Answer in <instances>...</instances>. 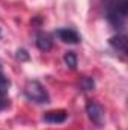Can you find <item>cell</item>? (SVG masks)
Segmentation results:
<instances>
[{
	"label": "cell",
	"mask_w": 128,
	"mask_h": 130,
	"mask_svg": "<svg viewBox=\"0 0 128 130\" xmlns=\"http://www.w3.org/2000/svg\"><path fill=\"white\" fill-rule=\"evenodd\" d=\"M128 11L127 0H105V12H107V20L119 27L125 23Z\"/></svg>",
	"instance_id": "6da1fadb"
},
{
	"label": "cell",
	"mask_w": 128,
	"mask_h": 130,
	"mask_svg": "<svg viewBox=\"0 0 128 130\" xmlns=\"http://www.w3.org/2000/svg\"><path fill=\"white\" fill-rule=\"evenodd\" d=\"M24 94L30 101L39 103V104H44V103L50 101V95H48L47 89L38 80H29L24 85Z\"/></svg>",
	"instance_id": "7a4b0ae2"
},
{
	"label": "cell",
	"mask_w": 128,
	"mask_h": 130,
	"mask_svg": "<svg viewBox=\"0 0 128 130\" xmlns=\"http://www.w3.org/2000/svg\"><path fill=\"white\" fill-rule=\"evenodd\" d=\"M86 113L89 117V120L96 124V126H101L102 121H104V107L96 103V101H89L86 104Z\"/></svg>",
	"instance_id": "3957f363"
},
{
	"label": "cell",
	"mask_w": 128,
	"mask_h": 130,
	"mask_svg": "<svg viewBox=\"0 0 128 130\" xmlns=\"http://www.w3.org/2000/svg\"><path fill=\"white\" fill-rule=\"evenodd\" d=\"M56 35L63 41V42H68V44H78L80 42V35L75 32L74 29H69V27H60L56 30Z\"/></svg>",
	"instance_id": "277c9868"
},
{
	"label": "cell",
	"mask_w": 128,
	"mask_h": 130,
	"mask_svg": "<svg viewBox=\"0 0 128 130\" xmlns=\"http://www.w3.org/2000/svg\"><path fill=\"white\" fill-rule=\"evenodd\" d=\"M68 113L65 110H50V112H45L42 120L45 123H50V124H60V123H65Z\"/></svg>",
	"instance_id": "5b68a950"
},
{
	"label": "cell",
	"mask_w": 128,
	"mask_h": 130,
	"mask_svg": "<svg viewBox=\"0 0 128 130\" xmlns=\"http://www.w3.org/2000/svg\"><path fill=\"white\" fill-rule=\"evenodd\" d=\"M36 47L42 52H47L53 47V39L48 33L45 32H39L36 35Z\"/></svg>",
	"instance_id": "8992f818"
},
{
	"label": "cell",
	"mask_w": 128,
	"mask_h": 130,
	"mask_svg": "<svg viewBox=\"0 0 128 130\" xmlns=\"http://www.w3.org/2000/svg\"><path fill=\"white\" fill-rule=\"evenodd\" d=\"M110 45H112L113 48H116L118 52L125 53V52H127V38H125L124 35L112 36V38H110Z\"/></svg>",
	"instance_id": "52a82bcc"
},
{
	"label": "cell",
	"mask_w": 128,
	"mask_h": 130,
	"mask_svg": "<svg viewBox=\"0 0 128 130\" xmlns=\"http://www.w3.org/2000/svg\"><path fill=\"white\" fill-rule=\"evenodd\" d=\"M9 85H11V82H9V79L5 76L3 68H2V65H0V97H5V95L8 94Z\"/></svg>",
	"instance_id": "ba28073f"
},
{
	"label": "cell",
	"mask_w": 128,
	"mask_h": 130,
	"mask_svg": "<svg viewBox=\"0 0 128 130\" xmlns=\"http://www.w3.org/2000/svg\"><path fill=\"white\" fill-rule=\"evenodd\" d=\"M63 61L71 70H75L77 68V55L74 52H66L65 56H63Z\"/></svg>",
	"instance_id": "9c48e42d"
},
{
	"label": "cell",
	"mask_w": 128,
	"mask_h": 130,
	"mask_svg": "<svg viewBox=\"0 0 128 130\" xmlns=\"http://www.w3.org/2000/svg\"><path fill=\"white\" fill-rule=\"evenodd\" d=\"M81 86H83L84 91H91V89H94L95 83H94V80L91 77H83L81 79Z\"/></svg>",
	"instance_id": "30bf717a"
},
{
	"label": "cell",
	"mask_w": 128,
	"mask_h": 130,
	"mask_svg": "<svg viewBox=\"0 0 128 130\" xmlns=\"http://www.w3.org/2000/svg\"><path fill=\"white\" fill-rule=\"evenodd\" d=\"M17 59L21 61V62H23V61H29V53H27L24 48H18V50H17Z\"/></svg>",
	"instance_id": "8fae6325"
},
{
	"label": "cell",
	"mask_w": 128,
	"mask_h": 130,
	"mask_svg": "<svg viewBox=\"0 0 128 130\" xmlns=\"http://www.w3.org/2000/svg\"><path fill=\"white\" fill-rule=\"evenodd\" d=\"M9 106V101L8 100H5L3 97H0V110H3L5 107H8Z\"/></svg>",
	"instance_id": "7c38bea8"
},
{
	"label": "cell",
	"mask_w": 128,
	"mask_h": 130,
	"mask_svg": "<svg viewBox=\"0 0 128 130\" xmlns=\"http://www.w3.org/2000/svg\"><path fill=\"white\" fill-rule=\"evenodd\" d=\"M0 36H2V29H0Z\"/></svg>",
	"instance_id": "4fadbf2b"
}]
</instances>
